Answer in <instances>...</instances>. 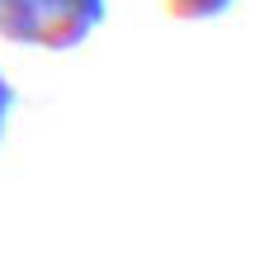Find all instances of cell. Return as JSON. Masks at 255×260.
Masks as SVG:
<instances>
[{
  "label": "cell",
  "mask_w": 255,
  "mask_h": 260,
  "mask_svg": "<svg viewBox=\"0 0 255 260\" xmlns=\"http://www.w3.org/2000/svg\"><path fill=\"white\" fill-rule=\"evenodd\" d=\"M99 24L104 0H0V34L48 52L81 48Z\"/></svg>",
  "instance_id": "6da1fadb"
},
{
  "label": "cell",
  "mask_w": 255,
  "mask_h": 260,
  "mask_svg": "<svg viewBox=\"0 0 255 260\" xmlns=\"http://www.w3.org/2000/svg\"><path fill=\"white\" fill-rule=\"evenodd\" d=\"M232 0H166V10L175 14V19H213V14H222Z\"/></svg>",
  "instance_id": "7a4b0ae2"
},
{
  "label": "cell",
  "mask_w": 255,
  "mask_h": 260,
  "mask_svg": "<svg viewBox=\"0 0 255 260\" xmlns=\"http://www.w3.org/2000/svg\"><path fill=\"white\" fill-rule=\"evenodd\" d=\"M10 104H14V90L5 85V76H0V133H5V118H10Z\"/></svg>",
  "instance_id": "3957f363"
}]
</instances>
